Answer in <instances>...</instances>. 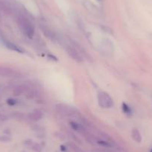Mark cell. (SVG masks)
<instances>
[{"instance_id": "cell-6", "label": "cell", "mask_w": 152, "mask_h": 152, "mask_svg": "<svg viewBox=\"0 0 152 152\" xmlns=\"http://www.w3.org/2000/svg\"><path fill=\"white\" fill-rule=\"evenodd\" d=\"M40 30L42 31V32L43 33V34L47 38H49V40H52V41H55L58 39L57 37V35L47 25L43 24V23H40Z\"/></svg>"}, {"instance_id": "cell-9", "label": "cell", "mask_w": 152, "mask_h": 152, "mask_svg": "<svg viewBox=\"0 0 152 152\" xmlns=\"http://www.w3.org/2000/svg\"><path fill=\"white\" fill-rule=\"evenodd\" d=\"M43 113L39 110H34L29 113L28 115V118L33 122H37V121L40 120L43 118Z\"/></svg>"}, {"instance_id": "cell-4", "label": "cell", "mask_w": 152, "mask_h": 152, "mask_svg": "<svg viewBox=\"0 0 152 152\" xmlns=\"http://www.w3.org/2000/svg\"><path fill=\"white\" fill-rule=\"evenodd\" d=\"M63 46H64V49H66V52L68 53V55H69V56L71 57L73 60H75V61H77L78 63L82 62V61H83L82 56L80 55L79 52L77 51V49H76L75 48L74 46L71 44V43H70V44H69V43L64 42V40Z\"/></svg>"}, {"instance_id": "cell-15", "label": "cell", "mask_w": 152, "mask_h": 152, "mask_svg": "<svg viewBox=\"0 0 152 152\" xmlns=\"http://www.w3.org/2000/svg\"><path fill=\"white\" fill-rule=\"evenodd\" d=\"M13 116H14L15 119H18V120H23L24 119V115L21 113L16 112L14 113H13Z\"/></svg>"}, {"instance_id": "cell-8", "label": "cell", "mask_w": 152, "mask_h": 152, "mask_svg": "<svg viewBox=\"0 0 152 152\" xmlns=\"http://www.w3.org/2000/svg\"><path fill=\"white\" fill-rule=\"evenodd\" d=\"M69 125H70V126H71V128H72L74 131H77V132L80 133V134H83V135H84V134H85L88 131L87 130V128H86L84 125H81V124H80V123H78V122H74V121H72V122H70Z\"/></svg>"}, {"instance_id": "cell-7", "label": "cell", "mask_w": 152, "mask_h": 152, "mask_svg": "<svg viewBox=\"0 0 152 152\" xmlns=\"http://www.w3.org/2000/svg\"><path fill=\"white\" fill-rule=\"evenodd\" d=\"M2 43H4V45L5 46V47H6L7 49H10V50L14 51V52H18V53H23V52H24V50H23L20 46H17V44L9 41V40H5V39H2Z\"/></svg>"}, {"instance_id": "cell-14", "label": "cell", "mask_w": 152, "mask_h": 152, "mask_svg": "<svg viewBox=\"0 0 152 152\" xmlns=\"http://www.w3.org/2000/svg\"><path fill=\"white\" fill-rule=\"evenodd\" d=\"M11 140V138L8 135L0 136V142H9Z\"/></svg>"}, {"instance_id": "cell-11", "label": "cell", "mask_w": 152, "mask_h": 152, "mask_svg": "<svg viewBox=\"0 0 152 152\" xmlns=\"http://www.w3.org/2000/svg\"><path fill=\"white\" fill-rule=\"evenodd\" d=\"M131 136H132L133 140H134L135 142H137L140 143L142 142V135L141 134H140V131H139L137 128H134V129L132 130Z\"/></svg>"}, {"instance_id": "cell-2", "label": "cell", "mask_w": 152, "mask_h": 152, "mask_svg": "<svg viewBox=\"0 0 152 152\" xmlns=\"http://www.w3.org/2000/svg\"><path fill=\"white\" fill-rule=\"evenodd\" d=\"M56 110L58 113L61 114L64 116H66V117H74V116H78L79 115L78 111L75 108L72 107L69 105L64 104H57Z\"/></svg>"}, {"instance_id": "cell-1", "label": "cell", "mask_w": 152, "mask_h": 152, "mask_svg": "<svg viewBox=\"0 0 152 152\" xmlns=\"http://www.w3.org/2000/svg\"><path fill=\"white\" fill-rule=\"evenodd\" d=\"M17 22L21 31L28 38H32L34 35V26L30 20L26 16L20 14L17 17Z\"/></svg>"}, {"instance_id": "cell-10", "label": "cell", "mask_w": 152, "mask_h": 152, "mask_svg": "<svg viewBox=\"0 0 152 152\" xmlns=\"http://www.w3.org/2000/svg\"><path fill=\"white\" fill-rule=\"evenodd\" d=\"M28 87L29 86L26 85V84H21V85L17 86L14 90V94L15 96H20L22 94H24V93H26Z\"/></svg>"}, {"instance_id": "cell-12", "label": "cell", "mask_w": 152, "mask_h": 152, "mask_svg": "<svg viewBox=\"0 0 152 152\" xmlns=\"http://www.w3.org/2000/svg\"><path fill=\"white\" fill-rule=\"evenodd\" d=\"M32 150L34 151V152H42V148L40 146V144H38L37 142H32L31 145L30 146Z\"/></svg>"}, {"instance_id": "cell-13", "label": "cell", "mask_w": 152, "mask_h": 152, "mask_svg": "<svg viewBox=\"0 0 152 152\" xmlns=\"http://www.w3.org/2000/svg\"><path fill=\"white\" fill-rule=\"evenodd\" d=\"M69 146L70 148L73 151V152H84L76 144L73 142H69Z\"/></svg>"}, {"instance_id": "cell-19", "label": "cell", "mask_w": 152, "mask_h": 152, "mask_svg": "<svg viewBox=\"0 0 152 152\" xmlns=\"http://www.w3.org/2000/svg\"><path fill=\"white\" fill-rule=\"evenodd\" d=\"M150 152H152V148L151 149V151H150Z\"/></svg>"}, {"instance_id": "cell-17", "label": "cell", "mask_w": 152, "mask_h": 152, "mask_svg": "<svg viewBox=\"0 0 152 152\" xmlns=\"http://www.w3.org/2000/svg\"><path fill=\"white\" fill-rule=\"evenodd\" d=\"M7 104L9 106H14V105H16L17 104V101L14 99H7Z\"/></svg>"}, {"instance_id": "cell-3", "label": "cell", "mask_w": 152, "mask_h": 152, "mask_svg": "<svg viewBox=\"0 0 152 152\" xmlns=\"http://www.w3.org/2000/svg\"><path fill=\"white\" fill-rule=\"evenodd\" d=\"M99 104L102 108H110L113 105V99L105 92H100L98 94Z\"/></svg>"}, {"instance_id": "cell-18", "label": "cell", "mask_w": 152, "mask_h": 152, "mask_svg": "<svg viewBox=\"0 0 152 152\" xmlns=\"http://www.w3.org/2000/svg\"><path fill=\"white\" fill-rule=\"evenodd\" d=\"M8 118L6 115H5V114H3V113H0V120L6 121V120H8Z\"/></svg>"}, {"instance_id": "cell-16", "label": "cell", "mask_w": 152, "mask_h": 152, "mask_svg": "<svg viewBox=\"0 0 152 152\" xmlns=\"http://www.w3.org/2000/svg\"><path fill=\"white\" fill-rule=\"evenodd\" d=\"M122 110H123V111L125 113H130L131 111L130 107L125 103L122 104Z\"/></svg>"}, {"instance_id": "cell-5", "label": "cell", "mask_w": 152, "mask_h": 152, "mask_svg": "<svg viewBox=\"0 0 152 152\" xmlns=\"http://www.w3.org/2000/svg\"><path fill=\"white\" fill-rule=\"evenodd\" d=\"M21 73L8 66H0V77L5 78H20Z\"/></svg>"}]
</instances>
